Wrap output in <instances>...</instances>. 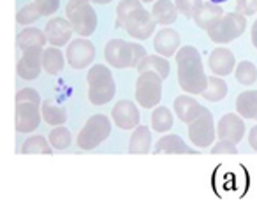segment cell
Listing matches in <instances>:
<instances>
[{"label": "cell", "instance_id": "obj_1", "mask_svg": "<svg viewBox=\"0 0 257 206\" xmlns=\"http://www.w3.org/2000/svg\"><path fill=\"white\" fill-rule=\"evenodd\" d=\"M176 69H178V85L183 92L190 95H203L208 86V76L199 51L194 46H183L176 53Z\"/></svg>", "mask_w": 257, "mask_h": 206}, {"label": "cell", "instance_id": "obj_2", "mask_svg": "<svg viewBox=\"0 0 257 206\" xmlns=\"http://www.w3.org/2000/svg\"><path fill=\"white\" fill-rule=\"evenodd\" d=\"M157 22L140 0H120L116 8V29H123L131 37L147 41L154 36Z\"/></svg>", "mask_w": 257, "mask_h": 206}, {"label": "cell", "instance_id": "obj_3", "mask_svg": "<svg viewBox=\"0 0 257 206\" xmlns=\"http://www.w3.org/2000/svg\"><path fill=\"white\" fill-rule=\"evenodd\" d=\"M43 100L34 88H23L16 93V131L32 132L43 120Z\"/></svg>", "mask_w": 257, "mask_h": 206}, {"label": "cell", "instance_id": "obj_4", "mask_svg": "<svg viewBox=\"0 0 257 206\" xmlns=\"http://www.w3.org/2000/svg\"><path fill=\"white\" fill-rule=\"evenodd\" d=\"M104 57L114 69H138L147 57V50L141 44L127 43L123 39H111L104 48Z\"/></svg>", "mask_w": 257, "mask_h": 206}, {"label": "cell", "instance_id": "obj_5", "mask_svg": "<svg viewBox=\"0 0 257 206\" xmlns=\"http://www.w3.org/2000/svg\"><path fill=\"white\" fill-rule=\"evenodd\" d=\"M86 83H88V100L93 106H104L113 100L116 93L113 72L102 64H97L90 69L86 74Z\"/></svg>", "mask_w": 257, "mask_h": 206}, {"label": "cell", "instance_id": "obj_6", "mask_svg": "<svg viewBox=\"0 0 257 206\" xmlns=\"http://www.w3.org/2000/svg\"><path fill=\"white\" fill-rule=\"evenodd\" d=\"M65 16L79 37H90L97 29V15L90 0H69Z\"/></svg>", "mask_w": 257, "mask_h": 206}, {"label": "cell", "instance_id": "obj_7", "mask_svg": "<svg viewBox=\"0 0 257 206\" xmlns=\"http://www.w3.org/2000/svg\"><path fill=\"white\" fill-rule=\"evenodd\" d=\"M246 30V16L239 15V13H227L218 20L215 25H211L206 30L208 37L213 41L215 44H229L241 37Z\"/></svg>", "mask_w": 257, "mask_h": 206}, {"label": "cell", "instance_id": "obj_8", "mask_svg": "<svg viewBox=\"0 0 257 206\" xmlns=\"http://www.w3.org/2000/svg\"><path fill=\"white\" fill-rule=\"evenodd\" d=\"M111 134V120L106 115H93L85 122L78 134V146L81 150H93L104 143Z\"/></svg>", "mask_w": 257, "mask_h": 206}, {"label": "cell", "instance_id": "obj_9", "mask_svg": "<svg viewBox=\"0 0 257 206\" xmlns=\"http://www.w3.org/2000/svg\"><path fill=\"white\" fill-rule=\"evenodd\" d=\"M162 81L164 79L154 71L141 72L136 81V102L143 110H154L162 100Z\"/></svg>", "mask_w": 257, "mask_h": 206}, {"label": "cell", "instance_id": "obj_10", "mask_svg": "<svg viewBox=\"0 0 257 206\" xmlns=\"http://www.w3.org/2000/svg\"><path fill=\"white\" fill-rule=\"evenodd\" d=\"M217 138V127L213 124V117L208 110L199 118L189 124V139L196 148H208Z\"/></svg>", "mask_w": 257, "mask_h": 206}, {"label": "cell", "instance_id": "obj_11", "mask_svg": "<svg viewBox=\"0 0 257 206\" xmlns=\"http://www.w3.org/2000/svg\"><path fill=\"white\" fill-rule=\"evenodd\" d=\"M65 58L72 69H85L95 58V48L86 37H79V39H74L67 44Z\"/></svg>", "mask_w": 257, "mask_h": 206}, {"label": "cell", "instance_id": "obj_12", "mask_svg": "<svg viewBox=\"0 0 257 206\" xmlns=\"http://www.w3.org/2000/svg\"><path fill=\"white\" fill-rule=\"evenodd\" d=\"M111 117H113V124L121 131H133L140 125L141 120L140 110L133 100H118L113 106Z\"/></svg>", "mask_w": 257, "mask_h": 206}, {"label": "cell", "instance_id": "obj_13", "mask_svg": "<svg viewBox=\"0 0 257 206\" xmlns=\"http://www.w3.org/2000/svg\"><path fill=\"white\" fill-rule=\"evenodd\" d=\"M43 53H44L43 46H34L23 51L22 58H20L18 65H16V71H18L20 78L27 79V81H32V79H36L41 74V69H43Z\"/></svg>", "mask_w": 257, "mask_h": 206}, {"label": "cell", "instance_id": "obj_14", "mask_svg": "<svg viewBox=\"0 0 257 206\" xmlns=\"http://www.w3.org/2000/svg\"><path fill=\"white\" fill-rule=\"evenodd\" d=\"M245 122H243L241 115L227 113L220 118L217 125V138L218 139H227L232 143H239L245 136Z\"/></svg>", "mask_w": 257, "mask_h": 206}, {"label": "cell", "instance_id": "obj_15", "mask_svg": "<svg viewBox=\"0 0 257 206\" xmlns=\"http://www.w3.org/2000/svg\"><path fill=\"white\" fill-rule=\"evenodd\" d=\"M72 32H74V29H72L71 22L67 18H51L48 22L46 29H44L48 44L57 48L65 46V44L71 43Z\"/></svg>", "mask_w": 257, "mask_h": 206}, {"label": "cell", "instance_id": "obj_16", "mask_svg": "<svg viewBox=\"0 0 257 206\" xmlns=\"http://www.w3.org/2000/svg\"><path fill=\"white\" fill-rule=\"evenodd\" d=\"M208 65H210L211 72H213L215 76L224 78V76H229L234 72L236 58L231 50L218 46V48H215L210 53V57H208Z\"/></svg>", "mask_w": 257, "mask_h": 206}, {"label": "cell", "instance_id": "obj_17", "mask_svg": "<svg viewBox=\"0 0 257 206\" xmlns=\"http://www.w3.org/2000/svg\"><path fill=\"white\" fill-rule=\"evenodd\" d=\"M180 44H182L180 34L176 32V30L169 29V27H164V29L155 34L154 50H155V53L161 55V57L171 58L173 55H176L180 51Z\"/></svg>", "mask_w": 257, "mask_h": 206}, {"label": "cell", "instance_id": "obj_18", "mask_svg": "<svg viewBox=\"0 0 257 206\" xmlns=\"http://www.w3.org/2000/svg\"><path fill=\"white\" fill-rule=\"evenodd\" d=\"M173 108H175V113L176 117L180 118V120L183 122V124H192L196 118H199L201 115L204 113V110L206 108L201 106L199 102H197L196 99H194L192 95H180L175 99V104H173Z\"/></svg>", "mask_w": 257, "mask_h": 206}, {"label": "cell", "instance_id": "obj_19", "mask_svg": "<svg viewBox=\"0 0 257 206\" xmlns=\"http://www.w3.org/2000/svg\"><path fill=\"white\" fill-rule=\"evenodd\" d=\"M224 16V9L220 8V4H213V2H203L201 8L197 9L196 16H194V22L199 29L208 30L211 25L218 22V20Z\"/></svg>", "mask_w": 257, "mask_h": 206}, {"label": "cell", "instance_id": "obj_20", "mask_svg": "<svg viewBox=\"0 0 257 206\" xmlns=\"http://www.w3.org/2000/svg\"><path fill=\"white\" fill-rule=\"evenodd\" d=\"M155 153H175V155L187 153V155H192V153H197V148H190L187 143H183V139L180 138V136L169 134L157 141V145H155Z\"/></svg>", "mask_w": 257, "mask_h": 206}, {"label": "cell", "instance_id": "obj_21", "mask_svg": "<svg viewBox=\"0 0 257 206\" xmlns=\"http://www.w3.org/2000/svg\"><path fill=\"white\" fill-rule=\"evenodd\" d=\"M178 9H176V4L171 2V0H157L152 8V16L157 22V25L168 27L173 25V23L178 20Z\"/></svg>", "mask_w": 257, "mask_h": 206}, {"label": "cell", "instance_id": "obj_22", "mask_svg": "<svg viewBox=\"0 0 257 206\" xmlns=\"http://www.w3.org/2000/svg\"><path fill=\"white\" fill-rule=\"evenodd\" d=\"M152 150V132L147 125H138L134 129L131 141H128V153H148Z\"/></svg>", "mask_w": 257, "mask_h": 206}, {"label": "cell", "instance_id": "obj_23", "mask_svg": "<svg viewBox=\"0 0 257 206\" xmlns=\"http://www.w3.org/2000/svg\"><path fill=\"white\" fill-rule=\"evenodd\" d=\"M16 43H18V48L22 51L29 50V48L34 46H44L48 43L46 34L43 32L41 29H36V27H27L25 30L18 34L16 37Z\"/></svg>", "mask_w": 257, "mask_h": 206}, {"label": "cell", "instance_id": "obj_24", "mask_svg": "<svg viewBox=\"0 0 257 206\" xmlns=\"http://www.w3.org/2000/svg\"><path fill=\"white\" fill-rule=\"evenodd\" d=\"M236 111L243 118H257V90H246L236 97Z\"/></svg>", "mask_w": 257, "mask_h": 206}, {"label": "cell", "instance_id": "obj_25", "mask_svg": "<svg viewBox=\"0 0 257 206\" xmlns=\"http://www.w3.org/2000/svg\"><path fill=\"white\" fill-rule=\"evenodd\" d=\"M147 71H154L161 76L162 79L169 78V72H171V65L166 60V57H161V55H147L145 60L140 64L138 67V72H147Z\"/></svg>", "mask_w": 257, "mask_h": 206}, {"label": "cell", "instance_id": "obj_26", "mask_svg": "<svg viewBox=\"0 0 257 206\" xmlns=\"http://www.w3.org/2000/svg\"><path fill=\"white\" fill-rule=\"evenodd\" d=\"M64 64H65V57L57 46H50L44 50V53H43L44 72H48V74H51V76L58 74V72H62V69H64Z\"/></svg>", "mask_w": 257, "mask_h": 206}, {"label": "cell", "instance_id": "obj_27", "mask_svg": "<svg viewBox=\"0 0 257 206\" xmlns=\"http://www.w3.org/2000/svg\"><path fill=\"white\" fill-rule=\"evenodd\" d=\"M227 95V83L220 76H210L208 78V86L203 92V99L210 102H218Z\"/></svg>", "mask_w": 257, "mask_h": 206}, {"label": "cell", "instance_id": "obj_28", "mask_svg": "<svg viewBox=\"0 0 257 206\" xmlns=\"http://www.w3.org/2000/svg\"><path fill=\"white\" fill-rule=\"evenodd\" d=\"M41 113H43V120L46 122L48 125H64L67 122V113H65L64 108L55 106L51 100H44L43 106H41Z\"/></svg>", "mask_w": 257, "mask_h": 206}, {"label": "cell", "instance_id": "obj_29", "mask_svg": "<svg viewBox=\"0 0 257 206\" xmlns=\"http://www.w3.org/2000/svg\"><path fill=\"white\" fill-rule=\"evenodd\" d=\"M23 153H44V155H51L53 153V146H51L50 139L44 136H30L22 146Z\"/></svg>", "mask_w": 257, "mask_h": 206}, {"label": "cell", "instance_id": "obj_30", "mask_svg": "<svg viewBox=\"0 0 257 206\" xmlns=\"http://www.w3.org/2000/svg\"><path fill=\"white\" fill-rule=\"evenodd\" d=\"M234 78L239 85H245V86L253 85L257 81V67L248 60L239 62L234 69Z\"/></svg>", "mask_w": 257, "mask_h": 206}, {"label": "cell", "instance_id": "obj_31", "mask_svg": "<svg viewBox=\"0 0 257 206\" xmlns=\"http://www.w3.org/2000/svg\"><path fill=\"white\" fill-rule=\"evenodd\" d=\"M173 127V113L164 106H159L152 113V129L155 132H166Z\"/></svg>", "mask_w": 257, "mask_h": 206}, {"label": "cell", "instance_id": "obj_32", "mask_svg": "<svg viewBox=\"0 0 257 206\" xmlns=\"http://www.w3.org/2000/svg\"><path fill=\"white\" fill-rule=\"evenodd\" d=\"M48 139H50L51 146H53L55 150H65L72 143L71 131H69L67 127H64V125H57L55 129H51Z\"/></svg>", "mask_w": 257, "mask_h": 206}, {"label": "cell", "instance_id": "obj_33", "mask_svg": "<svg viewBox=\"0 0 257 206\" xmlns=\"http://www.w3.org/2000/svg\"><path fill=\"white\" fill-rule=\"evenodd\" d=\"M41 16H43V15H41L37 4H36V2H32V4H29V6H25V8L20 9L18 15H16V22H18L20 25H27V27H29L30 23L37 22Z\"/></svg>", "mask_w": 257, "mask_h": 206}, {"label": "cell", "instance_id": "obj_34", "mask_svg": "<svg viewBox=\"0 0 257 206\" xmlns=\"http://www.w3.org/2000/svg\"><path fill=\"white\" fill-rule=\"evenodd\" d=\"M175 4L180 15H183L185 18H194L197 9L203 4V0H175Z\"/></svg>", "mask_w": 257, "mask_h": 206}, {"label": "cell", "instance_id": "obj_35", "mask_svg": "<svg viewBox=\"0 0 257 206\" xmlns=\"http://www.w3.org/2000/svg\"><path fill=\"white\" fill-rule=\"evenodd\" d=\"M43 16H51L60 8V0H34Z\"/></svg>", "mask_w": 257, "mask_h": 206}, {"label": "cell", "instance_id": "obj_36", "mask_svg": "<svg viewBox=\"0 0 257 206\" xmlns=\"http://www.w3.org/2000/svg\"><path fill=\"white\" fill-rule=\"evenodd\" d=\"M211 153L218 155V153H225V155H236L238 153V148H236V143L227 141V139H220L217 145L211 148Z\"/></svg>", "mask_w": 257, "mask_h": 206}, {"label": "cell", "instance_id": "obj_37", "mask_svg": "<svg viewBox=\"0 0 257 206\" xmlns=\"http://www.w3.org/2000/svg\"><path fill=\"white\" fill-rule=\"evenodd\" d=\"M236 13L243 16H253L257 13V0H238L236 2Z\"/></svg>", "mask_w": 257, "mask_h": 206}, {"label": "cell", "instance_id": "obj_38", "mask_svg": "<svg viewBox=\"0 0 257 206\" xmlns=\"http://www.w3.org/2000/svg\"><path fill=\"white\" fill-rule=\"evenodd\" d=\"M248 143H250V146H252V148L257 152V125H255V127L250 129V132H248Z\"/></svg>", "mask_w": 257, "mask_h": 206}, {"label": "cell", "instance_id": "obj_39", "mask_svg": "<svg viewBox=\"0 0 257 206\" xmlns=\"http://www.w3.org/2000/svg\"><path fill=\"white\" fill-rule=\"evenodd\" d=\"M250 39H252L253 48H255V50H257V20H255V22H253L252 30H250Z\"/></svg>", "mask_w": 257, "mask_h": 206}, {"label": "cell", "instance_id": "obj_40", "mask_svg": "<svg viewBox=\"0 0 257 206\" xmlns=\"http://www.w3.org/2000/svg\"><path fill=\"white\" fill-rule=\"evenodd\" d=\"M90 2H93V4H109L113 0H90Z\"/></svg>", "mask_w": 257, "mask_h": 206}, {"label": "cell", "instance_id": "obj_41", "mask_svg": "<svg viewBox=\"0 0 257 206\" xmlns=\"http://www.w3.org/2000/svg\"><path fill=\"white\" fill-rule=\"evenodd\" d=\"M208 2H213V4H222V2H227V0H208Z\"/></svg>", "mask_w": 257, "mask_h": 206}, {"label": "cell", "instance_id": "obj_42", "mask_svg": "<svg viewBox=\"0 0 257 206\" xmlns=\"http://www.w3.org/2000/svg\"><path fill=\"white\" fill-rule=\"evenodd\" d=\"M141 2H154V0H141Z\"/></svg>", "mask_w": 257, "mask_h": 206}]
</instances>
